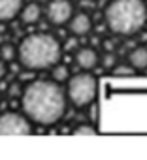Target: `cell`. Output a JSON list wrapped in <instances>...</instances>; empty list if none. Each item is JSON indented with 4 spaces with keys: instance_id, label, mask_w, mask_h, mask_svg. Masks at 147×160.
Instances as JSON below:
<instances>
[{
    "instance_id": "1",
    "label": "cell",
    "mask_w": 147,
    "mask_h": 160,
    "mask_svg": "<svg viewBox=\"0 0 147 160\" xmlns=\"http://www.w3.org/2000/svg\"><path fill=\"white\" fill-rule=\"evenodd\" d=\"M21 108L30 122L51 126L66 113V92L53 79H38L23 89Z\"/></svg>"
},
{
    "instance_id": "2",
    "label": "cell",
    "mask_w": 147,
    "mask_h": 160,
    "mask_svg": "<svg viewBox=\"0 0 147 160\" xmlns=\"http://www.w3.org/2000/svg\"><path fill=\"white\" fill-rule=\"evenodd\" d=\"M60 42L47 32H34L21 40L17 45V58L25 70L40 72L60 62Z\"/></svg>"
},
{
    "instance_id": "3",
    "label": "cell",
    "mask_w": 147,
    "mask_h": 160,
    "mask_svg": "<svg viewBox=\"0 0 147 160\" xmlns=\"http://www.w3.org/2000/svg\"><path fill=\"white\" fill-rule=\"evenodd\" d=\"M108 28L119 36H132L147 23V6L143 0H111L104 12Z\"/></svg>"
},
{
    "instance_id": "4",
    "label": "cell",
    "mask_w": 147,
    "mask_h": 160,
    "mask_svg": "<svg viewBox=\"0 0 147 160\" xmlns=\"http://www.w3.org/2000/svg\"><path fill=\"white\" fill-rule=\"evenodd\" d=\"M98 92V81L93 73H78L68 79L66 96L76 108H87L94 102Z\"/></svg>"
},
{
    "instance_id": "5",
    "label": "cell",
    "mask_w": 147,
    "mask_h": 160,
    "mask_svg": "<svg viewBox=\"0 0 147 160\" xmlns=\"http://www.w3.org/2000/svg\"><path fill=\"white\" fill-rule=\"evenodd\" d=\"M32 132V122L27 115L6 111L0 115V136H28Z\"/></svg>"
},
{
    "instance_id": "6",
    "label": "cell",
    "mask_w": 147,
    "mask_h": 160,
    "mask_svg": "<svg viewBox=\"0 0 147 160\" xmlns=\"http://www.w3.org/2000/svg\"><path fill=\"white\" fill-rule=\"evenodd\" d=\"M74 13V6L70 0H49L47 2V8H45V15L49 19L51 25H66L70 21Z\"/></svg>"
},
{
    "instance_id": "7",
    "label": "cell",
    "mask_w": 147,
    "mask_h": 160,
    "mask_svg": "<svg viewBox=\"0 0 147 160\" xmlns=\"http://www.w3.org/2000/svg\"><path fill=\"white\" fill-rule=\"evenodd\" d=\"M70 32L74 36H87L93 28V21H91V15L85 13V12H79V13H72L70 17Z\"/></svg>"
},
{
    "instance_id": "8",
    "label": "cell",
    "mask_w": 147,
    "mask_h": 160,
    "mask_svg": "<svg viewBox=\"0 0 147 160\" xmlns=\"http://www.w3.org/2000/svg\"><path fill=\"white\" fill-rule=\"evenodd\" d=\"M76 62L83 70H93L98 64V55L93 47H81L76 51Z\"/></svg>"
},
{
    "instance_id": "9",
    "label": "cell",
    "mask_w": 147,
    "mask_h": 160,
    "mask_svg": "<svg viewBox=\"0 0 147 160\" xmlns=\"http://www.w3.org/2000/svg\"><path fill=\"white\" fill-rule=\"evenodd\" d=\"M23 8V0H0V21H12L19 15Z\"/></svg>"
},
{
    "instance_id": "10",
    "label": "cell",
    "mask_w": 147,
    "mask_h": 160,
    "mask_svg": "<svg viewBox=\"0 0 147 160\" xmlns=\"http://www.w3.org/2000/svg\"><path fill=\"white\" fill-rule=\"evenodd\" d=\"M19 15H21L23 25H36L42 17V6L38 2H28L21 8Z\"/></svg>"
},
{
    "instance_id": "11",
    "label": "cell",
    "mask_w": 147,
    "mask_h": 160,
    "mask_svg": "<svg viewBox=\"0 0 147 160\" xmlns=\"http://www.w3.org/2000/svg\"><path fill=\"white\" fill-rule=\"evenodd\" d=\"M128 64L132 70L141 72L147 68V47H136L128 55Z\"/></svg>"
},
{
    "instance_id": "12",
    "label": "cell",
    "mask_w": 147,
    "mask_h": 160,
    "mask_svg": "<svg viewBox=\"0 0 147 160\" xmlns=\"http://www.w3.org/2000/svg\"><path fill=\"white\" fill-rule=\"evenodd\" d=\"M51 77H53V81H57V83L68 81V77H70L68 66H64V64H60V62L53 64V66H51Z\"/></svg>"
},
{
    "instance_id": "13",
    "label": "cell",
    "mask_w": 147,
    "mask_h": 160,
    "mask_svg": "<svg viewBox=\"0 0 147 160\" xmlns=\"http://www.w3.org/2000/svg\"><path fill=\"white\" fill-rule=\"evenodd\" d=\"M0 58L6 60V62H12L13 58H17V47L12 43H4L0 47Z\"/></svg>"
},
{
    "instance_id": "14",
    "label": "cell",
    "mask_w": 147,
    "mask_h": 160,
    "mask_svg": "<svg viewBox=\"0 0 147 160\" xmlns=\"http://www.w3.org/2000/svg\"><path fill=\"white\" fill-rule=\"evenodd\" d=\"M98 130L93 126V124H79L76 130H74V134L76 136H94Z\"/></svg>"
},
{
    "instance_id": "15",
    "label": "cell",
    "mask_w": 147,
    "mask_h": 160,
    "mask_svg": "<svg viewBox=\"0 0 147 160\" xmlns=\"http://www.w3.org/2000/svg\"><path fill=\"white\" fill-rule=\"evenodd\" d=\"M115 64H117L115 53H113V51H108V53L102 57V66H104L106 70H111V68H115Z\"/></svg>"
},
{
    "instance_id": "16",
    "label": "cell",
    "mask_w": 147,
    "mask_h": 160,
    "mask_svg": "<svg viewBox=\"0 0 147 160\" xmlns=\"http://www.w3.org/2000/svg\"><path fill=\"white\" fill-rule=\"evenodd\" d=\"M113 72L115 73H132V68H128V66H117V68H113Z\"/></svg>"
},
{
    "instance_id": "17",
    "label": "cell",
    "mask_w": 147,
    "mask_h": 160,
    "mask_svg": "<svg viewBox=\"0 0 147 160\" xmlns=\"http://www.w3.org/2000/svg\"><path fill=\"white\" fill-rule=\"evenodd\" d=\"M6 72H8V66H6V60H2V58H0V79H4V75H6Z\"/></svg>"
}]
</instances>
